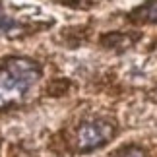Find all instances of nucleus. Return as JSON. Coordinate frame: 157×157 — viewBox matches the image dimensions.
I'll return each instance as SVG.
<instances>
[{
	"instance_id": "nucleus-5",
	"label": "nucleus",
	"mask_w": 157,
	"mask_h": 157,
	"mask_svg": "<svg viewBox=\"0 0 157 157\" xmlns=\"http://www.w3.org/2000/svg\"><path fill=\"white\" fill-rule=\"evenodd\" d=\"M120 157H146L144 155L142 149H136V147H130V149H126V151L120 153Z\"/></svg>"
},
{
	"instance_id": "nucleus-3",
	"label": "nucleus",
	"mask_w": 157,
	"mask_h": 157,
	"mask_svg": "<svg viewBox=\"0 0 157 157\" xmlns=\"http://www.w3.org/2000/svg\"><path fill=\"white\" fill-rule=\"evenodd\" d=\"M132 17L138 21H147V23H155L157 21V0H151V2L144 4L142 8H138Z\"/></svg>"
},
{
	"instance_id": "nucleus-4",
	"label": "nucleus",
	"mask_w": 157,
	"mask_h": 157,
	"mask_svg": "<svg viewBox=\"0 0 157 157\" xmlns=\"http://www.w3.org/2000/svg\"><path fill=\"white\" fill-rule=\"evenodd\" d=\"M16 27V23L10 20L8 16L2 12V8H0V35H4V33H8V31H12V29Z\"/></svg>"
},
{
	"instance_id": "nucleus-1",
	"label": "nucleus",
	"mask_w": 157,
	"mask_h": 157,
	"mask_svg": "<svg viewBox=\"0 0 157 157\" xmlns=\"http://www.w3.org/2000/svg\"><path fill=\"white\" fill-rule=\"evenodd\" d=\"M41 68L29 58H8L0 68V109L25 97L37 83Z\"/></svg>"
},
{
	"instance_id": "nucleus-2",
	"label": "nucleus",
	"mask_w": 157,
	"mask_h": 157,
	"mask_svg": "<svg viewBox=\"0 0 157 157\" xmlns=\"http://www.w3.org/2000/svg\"><path fill=\"white\" fill-rule=\"evenodd\" d=\"M113 136V126L107 122H86L78 130V149L80 151H91V149L103 146Z\"/></svg>"
},
{
	"instance_id": "nucleus-6",
	"label": "nucleus",
	"mask_w": 157,
	"mask_h": 157,
	"mask_svg": "<svg viewBox=\"0 0 157 157\" xmlns=\"http://www.w3.org/2000/svg\"><path fill=\"white\" fill-rule=\"evenodd\" d=\"M155 93H157V91H155Z\"/></svg>"
}]
</instances>
